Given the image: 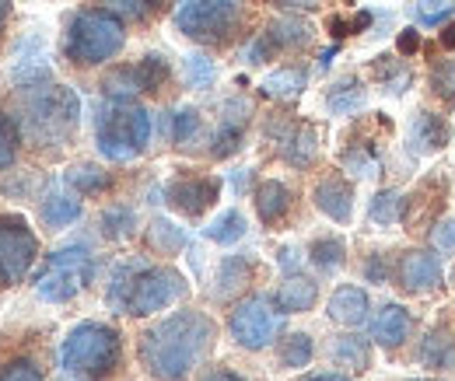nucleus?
I'll list each match as a JSON object with an SVG mask.
<instances>
[{
    "label": "nucleus",
    "instance_id": "f257e3e1",
    "mask_svg": "<svg viewBox=\"0 0 455 381\" xmlns=\"http://www.w3.org/2000/svg\"><path fill=\"white\" fill-rule=\"evenodd\" d=\"M218 322L200 308L172 312L137 339V361L151 381H186L214 350Z\"/></svg>",
    "mask_w": 455,
    "mask_h": 381
},
{
    "label": "nucleus",
    "instance_id": "f03ea898",
    "mask_svg": "<svg viewBox=\"0 0 455 381\" xmlns=\"http://www.w3.org/2000/svg\"><path fill=\"white\" fill-rule=\"evenodd\" d=\"M77 115H81L77 95L63 84H50L46 74L43 81L32 77V84L25 88L21 115H14V123L21 140H28L32 147H60L77 130Z\"/></svg>",
    "mask_w": 455,
    "mask_h": 381
},
{
    "label": "nucleus",
    "instance_id": "7ed1b4c3",
    "mask_svg": "<svg viewBox=\"0 0 455 381\" xmlns=\"http://www.w3.org/2000/svg\"><path fill=\"white\" fill-rule=\"evenodd\" d=\"M63 56L74 67H102L123 53L126 25L106 7H81L63 21Z\"/></svg>",
    "mask_w": 455,
    "mask_h": 381
},
{
    "label": "nucleus",
    "instance_id": "20e7f679",
    "mask_svg": "<svg viewBox=\"0 0 455 381\" xmlns=\"http://www.w3.org/2000/svg\"><path fill=\"white\" fill-rule=\"evenodd\" d=\"M60 364L77 381H113L123 371V336L106 322H81L67 332Z\"/></svg>",
    "mask_w": 455,
    "mask_h": 381
},
{
    "label": "nucleus",
    "instance_id": "39448f33",
    "mask_svg": "<svg viewBox=\"0 0 455 381\" xmlns=\"http://www.w3.org/2000/svg\"><path fill=\"white\" fill-rule=\"evenodd\" d=\"M155 119L137 102H106L95 112V144L106 162H133L151 144Z\"/></svg>",
    "mask_w": 455,
    "mask_h": 381
},
{
    "label": "nucleus",
    "instance_id": "423d86ee",
    "mask_svg": "<svg viewBox=\"0 0 455 381\" xmlns=\"http://www.w3.org/2000/svg\"><path fill=\"white\" fill-rule=\"evenodd\" d=\"M172 21L200 46H225L242 25V0H175Z\"/></svg>",
    "mask_w": 455,
    "mask_h": 381
},
{
    "label": "nucleus",
    "instance_id": "0eeeda50",
    "mask_svg": "<svg viewBox=\"0 0 455 381\" xmlns=\"http://www.w3.org/2000/svg\"><path fill=\"white\" fill-rule=\"evenodd\" d=\"M92 276H95L92 252L84 245H67L43 263V270L36 276V290L50 305H67L92 283Z\"/></svg>",
    "mask_w": 455,
    "mask_h": 381
},
{
    "label": "nucleus",
    "instance_id": "6e6552de",
    "mask_svg": "<svg viewBox=\"0 0 455 381\" xmlns=\"http://www.w3.org/2000/svg\"><path fill=\"white\" fill-rule=\"evenodd\" d=\"M186 294H189V283L175 266H140L130 283L123 315H133V319L158 315V312L172 308L175 301H182Z\"/></svg>",
    "mask_w": 455,
    "mask_h": 381
},
{
    "label": "nucleus",
    "instance_id": "1a4fd4ad",
    "mask_svg": "<svg viewBox=\"0 0 455 381\" xmlns=\"http://www.w3.org/2000/svg\"><path fill=\"white\" fill-rule=\"evenodd\" d=\"M228 332H231V339L242 350L259 353V350L274 346V339L281 332V308L267 294H249V298H242V301L231 305V312H228Z\"/></svg>",
    "mask_w": 455,
    "mask_h": 381
},
{
    "label": "nucleus",
    "instance_id": "9d476101",
    "mask_svg": "<svg viewBox=\"0 0 455 381\" xmlns=\"http://www.w3.org/2000/svg\"><path fill=\"white\" fill-rule=\"evenodd\" d=\"M39 259V238L21 214H0V287H18Z\"/></svg>",
    "mask_w": 455,
    "mask_h": 381
},
{
    "label": "nucleus",
    "instance_id": "9b49d317",
    "mask_svg": "<svg viewBox=\"0 0 455 381\" xmlns=\"http://www.w3.org/2000/svg\"><path fill=\"white\" fill-rule=\"evenodd\" d=\"M221 196V179L218 175H200V171H186L175 175L165 186V200L175 214L182 218H204Z\"/></svg>",
    "mask_w": 455,
    "mask_h": 381
},
{
    "label": "nucleus",
    "instance_id": "f8f14e48",
    "mask_svg": "<svg viewBox=\"0 0 455 381\" xmlns=\"http://www.w3.org/2000/svg\"><path fill=\"white\" fill-rule=\"evenodd\" d=\"M442 280L445 270L435 249H410L396 259V283L406 294H431L435 287H442Z\"/></svg>",
    "mask_w": 455,
    "mask_h": 381
},
{
    "label": "nucleus",
    "instance_id": "ddd939ff",
    "mask_svg": "<svg viewBox=\"0 0 455 381\" xmlns=\"http://www.w3.org/2000/svg\"><path fill=\"white\" fill-rule=\"evenodd\" d=\"M267 133L281 144V158L291 168H312L319 158V130L312 123H294V119H281L274 126H267Z\"/></svg>",
    "mask_w": 455,
    "mask_h": 381
},
{
    "label": "nucleus",
    "instance_id": "4468645a",
    "mask_svg": "<svg viewBox=\"0 0 455 381\" xmlns=\"http://www.w3.org/2000/svg\"><path fill=\"white\" fill-rule=\"evenodd\" d=\"M252 119V102L235 95L221 106V119L211 133V158H231L238 147H242V137H245V126Z\"/></svg>",
    "mask_w": 455,
    "mask_h": 381
},
{
    "label": "nucleus",
    "instance_id": "2eb2a0df",
    "mask_svg": "<svg viewBox=\"0 0 455 381\" xmlns=\"http://www.w3.org/2000/svg\"><path fill=\"white\" fill-rule=\"evenodd\" d=\"M452 144V123L445 115L431 109H420L410 119V137H406V151L413 158H424V155H438Z\"/></svg>",
    "mask_w": 455,
    "mask_h": 381
},
{
    "label": "nucleus",
    "instance_id": "dca6fc26",
    "mask_svg": "<svg viewBox=\"0 0 455 381\" xmlns=\"http://www.w3.org/2000/svg\"><path fill=\"white\" fill-rule=\"evenodd\" d=\"M312 200H315V207L326 218L337 220V224H350V218H354V182H347L337 171L333 175H323L315 182Z\"/></svg>",
    "mask_w": 455,
    "mask_h": 381
},
{
    "label": "nucleus",
    "instance_id": "f3484780",
    "mask_svg": "<svg viewBox=\"0 0 455 381\" xmlns=\"http://www.w3.org/2000/svg\"><path fill=\"white\" fill-rule=\"evenodd\" d=\"M368 312H371L368 290L357 287V283H340V287L330 294V305H326L330 322H337V326H343V329L364 326V322H368Z\"/></svg>",
    "mask_w": 455,
    "mask_h": 381
},
{
    "label": "nucleus",
    "instance_id": "a211bd4d",
    "mask_svg": "<svg viewBox=\"0 0 455 381\" xmlns=\"http://www.w3.org/2000/svg\"><path fill=\"white\" fill-rule=\"evenodd\" d=\"M410 332H413V315H410V308H403L396 301L382 305L371 319V339L382 350H399L410 339Z\"/></svg>",
    "mask_w": 455,
    "mask_h": 381
},
{
    "label": "nucleus",
    "instance_id": "6ab92c4d",
    "mask_svg": "<svg viewBox=\"0 0 455 381\" xmlns=\"http://www.w3.org/2000/svg\"><path fill=\"white\" fill-rule=\"evenodd\" d=\"M315 301H319V283L305 273H287V280L274 294V305L281 308V315H305L315 308Z\"/></svg>",
    "mask_w": 455,
    "mask_h": 381
},
{
    "label": "nucleus",
    "instance_id": "aec40b11",
    "mask_svg": "<svg viewBox=\"0 0 455 381\" xmlns=\"http://www.w3.org/2000/svg\"><path fill=\"white\" fill-rule=\"evenodd\" d=\"M252 196H256V214H259V220H263L267 227L284 224L287 214L294 210V193L287 189L281 179H267V182H259Z\"/></svg>",
    "mask_w": 455,
    "mask_h": 381
},
{
    "label": "nucleus",
    "instance_id": "412c9836",
    "mask_svg": "<svg viewBox=\"0 0 455 381\" xmlns=\"http://www.w3.org/2000/svg\"><path fill=\"white\" fill-rule=\"evenodd\" d=\"M417 361L424 368H431V371H449V368H455V329L449 322H438V326L420 339Z\"/></svg>",
    "mask_w": 455,
    "mask_h": 381
},
{
    "label": "nucleus",
    "instance_id": "4be33fe9",
    "mask_svg": "<svg viewBox=\"0 0 455 381\" xmlns=\"http://www.w3.org/2000/svg\"><path fill=\"white\" fill-rule=\"evenodd\" d=\"M252 273H256V263L249 256H225L218 273H214V298L231 301L235 294H242L252 283Z\"/></svg>",
    "mask_w": 455,
    "mask_h": 381
},
{
    "label": "nucleus",
    "instance_id": "5701e85b",
    "mask_svg": "<svg viewBox=\"0 0 455 381\" xmlns=\"http://www.w3.org/2000/svg\"><path fill=\"white\" fill-rule=\"evenodd\" d=\"M263 36H267V43L274 46V53H291V50H305V46L312 43L315 28H312L305 18H298V14H287V18H277V21H270V28H267Z\"/></svg>",
    "mask_w": 455,
    "mask_h": 381
},
{
    "label": "nucleus",
    "instance_id": "b1692460",
    "mask_svg": "<svg viewBox=\"0 0 455 381\" xmlns=\"http://www.w3.org/2000/svg\"><path fill=\"white\" fill-rule=\"evenodd\" d=\"M39 218L43 224L50 227V231H63V227H70L74 220L81 218V200H77V193H46L43 196V203H39Z\"/></svg>",
    "mask_w": 455,
    "mask_h": 381
},
{
    "label": "nucleus",
    "instance_id": "393cba45",
    "mask_svg": "<svg viewBox=\"0 0 455 381\" xmlns=\"http://www.w3.org/2000/svg\"><path fill=\"white\" fill-rule=\"evenodd\" d=\"M305 84H308V70H305L301 63H291V67H281V70L267 74L263 84H259V91H263L267 99L291 102V99H298V95L305 91Z\"/></svg>",
    "mask_w": 455,
    "mask_h": 381
},
{
    "label": "nucleus",
    "instance_id": "a878e982",
    "mask_svg": "<svg viewBox=\"0 0 455 381\" xmlns=\"http://www.w3.org/2000/svg\"><path fill=\"white\" fill-rule=\"evenodd\" d=\"M333 364L347 368V371H368L371 368V343L357 332H343L333 339V350H330Z\"/></svg>",
    "mask_w": 455,
    "mask_h": 381
},
{
    "label": "nucleus",
    "instance_id": "bb28decb",
    "mask_svg": "<svg viewBox=\"0 0 455 381\" xmlns=\"http://www.w3.org/2000/svg\"><path fill=\"white\" fill-rule=\"evenodd\" d=\"M63 182L77 193V196H102L109 186H113V175L106 171V168H99V164H74V168H67V175H63Z\"/></svg>",
    "mask_w": 455,
    "mask_h": 381
},
{
    "label": "nucleus",
    "instance_id": "cd10ccee",
    "mask_svg": "<svg viewBox=\"0 0 455 381\" xmlns=\"http://www.w3.org/2000/svg\"><path fill=\"white\" fill-rule=\"evenodd\" d=\"M364 102H368V91L357 77H343L326 91V109L333 115H354V112L364 109Z\"/></svg>",
    "mask_w": 455,
    "mask_h": 381
},
{
    "label": "nucleus",
    "instance_id": "c85d7f7f",
    "mask_svg": "<svg viewBox=\"0 0 455 381\" xmlns=\"http://www.w3.org/2000/svg\"><path fill=\"white\" fill-rule=\"evenodd\" d=\"M99 231L102 238L109 242H126L137 234V210L130 203H109L102 214H99Z\"/></svg>",
    "mask_w": 455,
    "mask_h": 381
},
{
    "label": "nucleus",
    "instance_id": "c756f323",
    "mask_svg": "<svg viewBox=\"0 0 455 381\" xmlns=\"http://www.w3.org/2000/svg\"><path fill=\"white\" fill-rule=\"evenodd\" d=\"M102 91L109 102H133L137 95H144L140 88V74H137V63H123V67H113L106 77H102Z\"/></svg>",
    "mask_w": 455,
    "mask_h": 381
},
{
    "label": "nucleus",
    "instance_id": "7c9ffc66",
    "mask_svg": "<svg viewBox=\"0 0 455 381\" xmlns=\"http://www.w3.org/2000/svg\"><path fill=\"white\" fill-rule=\"evenodd\" d=\"M148 249L155 256H179L186 249V231L169 218H155L148 224Z\"/></svg>",
    "mask_w": 455,
    "mask_h": 381
},
{
    "label": "nucleus",
    "instance_id": "2f4dec72",
    "mask_svg": "<svg viewBox=\"0 0 455 381\" xmlns=\"http://www.w3.org/2000/svg\"><path fill=\"white\" fill-rule=\"evenodd\" d=\"M308 259L315 263V270L330 276V273H337L347 263V242L340 234H319L312 242V249H308Z\"/></svg>",
    "mask_w": 455,
    "mask_h": 381
},
{
    "label": "nucleus",
    "instance_id": "473e14b6",
    "mask_svg": "<svg viewBox=\"0 0 455 381\" xmlns=\"http://www.w3.org/2000/svg\"><path fill=\"white\" fill-rule=\"evenodd\" d=\"M312 357H315V343H312L308 332H287L284 339L277 343V361H281V368H291V371L308 368Z\"/></svg>",
    "mask_w": 455,
    "mask_h": 381
},
{
    "label": "nucleus",
    "instance_id": "72a5a7b5",
    "mask_svg": "<svg viewBox=\"0 0 455 381\" xmlns=\"http://www.w3.org/2000/svg\"><path fill=\"white\" fill-rule=\"evenodd\" d=\"M0 381H46V368L36 353H7L0 357Z\"/></svg>",
    "mask_w": 455,
    "mask_h": 381
},
{
    "label": "nucleus",
    "instance_id": "f704fd0d",
    "mask_svg": "<svg viewBox=\"0 0 455 381\" xmlns=\"http://www.w3.org/2000/svg\"><path fill=\"white\" fill-rule=\"evenodd\" d=\"M403 210H406V196L399 189H382L368 207V220L375 227H393L396 220H403Z\"/></svg>",
    "mask_w": 455,
    "mask_h": 381
},
{
    "label": "nucleus",
    "instance_id": "c9c22d12",
    "mask_svg": "<svg viewBox=\"0 0 455 381\" xmlns=\"http://www.w3.org/2000/svg\"><path fill=\"white\" fill-rule=\"evenodd\" d=\"M137 74H140V88H144L148 95L165 91L172 81V67L162 53H148L144 60H137Z\"/></svg>",
    "mask_w": 455,
    "mask_h": 381
},
{
    "label": "nucleus",
    "instance_id": "e433bc0d",
    "mask_svg": "<svg viewBox=\"0 0 455 381\" xmlns=\"http://www.w3.org/2000/svg\"><path fill=\"white\" fill-rule=\"evenodd\" d=\"M204 234H207L214 245H235V242H242V234H245V214H242V210H225L221 218H214L204 227Z\"/></svg>",
    "mask_w": 455,
    "mask_h": 381
},
{
    "label": "nucleus",
    "instance_id": "4c0bfd02",
    "mask_svg": "<svg viewBox=\"0 0 455 381\" xmlns=\"http://www.w3.org/2000/svg\"><path fill=\"white\" fill-rule=\"evenodd\" d=\"M371 70H375V77L382 81V88L389 91V95H403L406 91V84H413V74L396 63V56H379L375 63H371Z\"/></svg>",
    "mask_w": 455,
    "mask_h": 381
},
{
    "label": "nucleus",
    "instance_id": "58836bf2",
    "mask_svg": "<svg viewBox=\"0 0 455 381\" xmlns=\"http://www.w3.org/2000/svg\"><path fill=\"white\" fill-rule=\"evenodd\" d=\"M182 77H186V84H189L193 91H207V88L214 84V77H218V67H214L211 56L189 53L182 60Z\"/></svg>",
    "mask_w": 455,
    "mask_h": 381
},
{
    "label": "nucleus",
    "instance_id": "ea45409f",
    "mask_svg": "<svg viewBox=\"0 0 455 381\" xmlns=\"http://www.w3.org/2000/svg\"><path fill=\"white\" fill-rule=\"evenodd\" d=\"M106 11H113L119 18H130V21H151L162 14V7L169 0H99Z\"/></svg>",
    "mask_w": 455,
    "mask_h": 381
},
{
    "label": "nucleus",
    "instance_id": "a19ab883",
    "mask_svg": "<svg viewBox=\"0 0 455 381\" xmlns=\"http://www.w3.org/2000/svg\"><path fill=\"white\" fill-rule=\"evenodd\" d=\"M200 133H204V115L196 109H179L172 115V140H175V147H193L196 140H200Z\"/></svg>",
    "mask_w": 455,
    "mask_h": 381
},
{
    "label": "nucleus",
    "instance_id": "79ce46f5",
    "mask_svg": "<svg viewBox=\"0 0 455 381\" xmlns=\"http://www.w3.org/2000/svg\"><path fill=\"white\" fill-rule=\"evenodd\" d=\"M427 84H431V95L442 99L445 106H455V60H442L431 67L427 74Z\"/></svg>",
    "mask_w": 455,
    "mask_h": 381
},
{
    "label": "nucleus",
    "instance_id": "37998d69",
    "mask_svg": "<svg viewBox=\"0 0 455 381\" xmlns=\"http://www.w3.org/2000/svg\"><path fill=\"white\" fill-rule=\"evenodd\" d=\"M343 164L350 175H375L379 171V151L371 144H350L343 151Z\"/></svg>",
    "mask_w": 455,
    "mask_h": 381
},
{
    "label": "nucleus",
    "instance_id": "c03bdc74",
    "mask_svg": "<svg viewBox=\"0 0 455 381\" xmlns=\"http://www.w3.org/2000/svg\"><path fill=\"white\" fill-rule=\"evenodd\" d=\"M18 140H21V133H18L14 115H4V112H0V171H7V168L14 164Z\"/></svg>",
    "mask_w": 455,
    "mask_h": 381
},
{
    "label": "nucleus",
    "instance_id": "a18cd8bd",
    "mask_svg": "<svg viewBox=\"0 0 455 381\" xmlns=\"http://www.w3.org/2000/svg\"><path fill=\"white\" fill-rule=\"evenodd\" d=\"M431 245L435 252H455V220H435L431 224Z\"/></svg>",
    "mask_w": 455,
    "mask_h": 381
},
{
    "label": "nucleus",
    "instance_id": "49530a36",
    "mask_svg": "<svg viewBox=\"0 0 455 381\" xmlns=\"http://www.w3.org/2000/svg\"><path fill=\"white\" fill-rule=\"evenodd\" d=\"M364 276H368L371 283H386V280H389V266H386V256H382V252H371V259L364 263Z\"/></svg>",
    "mask_w": 455,
    "mask_h": 381
},
{
    "label": "nucleus",
    "instance_id": "de8ad7c7",
    "mask_svg": "<svg viewBox=\"0 0 455 381\" xmlns=\"http://www.w3.org/2000/svg\"><path fill=\"white\" fill-rule=\"evenodd\" d=\"M417 50H420V32H417V28H403V32H399V39H396V53L413 56Z\"/></svg>",
    "mask_w": 455,
    "mask_h": 381
},
{
    "label": "nucleus",
    "instance_id": "09e8293b",
    "mask_svg": "<svg viewBox=\"0 0 455 381\" xmlns=\"http://www.w3.org/2000/svg\"><path fill=\"white\" fill-rule=\"evenodd\" d=\"M326 32H330L333 39L354 36V32H350V18H343V14H330V18H326Z\"/></svg>",
    "mask_w": 455,
    "mask_h": 381
},
{
    "label": "nucleus",
    "instance_id": "8fccbe9b",
    "mask_svg": "<svg viewBox=\"0 0 455 381\" xmlns=\"http://www.w3.org/2000/svg\"><path fill=\"white\" fill-rule=\"evenodd\" d=\"M371 21H375V14H371V11H357V14L350 18V32L357 36V32H364V28H368Z\"/></svg>",
    "mask_w": 455,
    "mask_h": 381
},
{
    "label": "nucleus",
    "instance_id": "3c124183",
    "mask_svg": "<svg viewBox=\"0 0 455 381\" xmlns=\"http://www.w3.org/2000/svg\"><path fill=\"white\" fill-rule=\"evenodd\" d=\"M438 46H442V50H455V21L442 25V32H438Z\"/></svg>",
    "mask_w": 455,
    "mask_h": 381
},
{
    "label": "nucleus",
    "instance_id": "603ef678",
    "mask_svg": "<svg viewBox=\"0 0 455 381\" xmlns=\"http://www.w3.org/2000/svg\"><path fill=\"white\" fill-rule=\"evenodd\" d=\"M200 381H245L242 375H235V371H228V368H214V371H207Z\"/></svg>",
    "mask_w": 455,
    "mask_h": 381
},
{
    "label": "nucleus",
    "instance_id": "864d4df0",
    "mask_svg": "<svg viewBox=\"0 0 455 381\" xmlns=\"http://www.w3.org/2000/svg\"><path fill=\"white\" fill-rule=\"evenodd\" d=\"M281 7H287V11H312V7H319L323 0H277Z\"/></svg>",
    "mask_w": 455,
    "mask_h": 381
},
{
    "label": "nucleus",
    "instance_id": "5fc2aeb1",
    "mask_svg": "<svg viewBox=\"0 0 455 381\" xmlns=\"http://www.w3.org/2000/svg\"><path fill=\"white\" fill-rule=\"evenodd\" d=\"M281 266L287 273H294V266H298V249H281Z\"/></svg>",
    "mask_w": 455,
    "mask_h": 381
},
{
    "label": "nucleus",
    "instance_id": "6e6d98bb",
    "mask_svg": "<svg viewBox=\"0 0 455 381\" xmlns=\"http://www.w3.org/2000/svg\"><path fill=\"white\" fill-rule=\"evenodd\" d=\"M298 381H354V378L337 375V371H323V375H305V378H298Z\"/></svg>",
    "mask_w": 455,
    "mask_h": 381
},
{
    "label": "nucleus",
    "instance_id": "4d7b16f0",
    "mask_svg": "<svg viewBox=\"0 0 455 381\" xmlns=\"http://www.w3.org/2000/svg\"><path fill=\"white\" fill-rule=\"evenodd\" d=\"M340 53V46H330V50H323V53H319V70H326V67H330V63H333V56Z\"/></svg>",
    "mask_w": 455,
    "mask_h": 381
},
{
    "label": "nucleus",
    "instance_id": "13d9d810",
    "mask_svg": "<svg viewBox=\"0 0 455 381\" xmlns=\"http://www.w3.org/2000/svg\"><path fill=\"white\" fill-rule=\"evenodd\" d=\"M231 186H235V189L242 193V189L249 186V175H245V171H238V175H231Z\"/></svg>",
    "mask_w": 455,
    "mask_h": 381
},
{
    "label": "nucleus",
    "instance_id": "bf43d9fd",
    "mask_svg": "<svg viewBox=\"0 0 455 381\" xmlns=\"http://www.w3.org/2000/svg\"><path fill=\"white\" fill-rule=\"evenodd\" d=\"M7 11H11V0H0V28H4V21H7Z\"/></svg>",
    "mask_w": 455,
    "mask_h": 381
},
{
    "label": "nucleus",
    "instance_id": "052dcab7",
    "mask_svg": "<svg viewBox=\"0 0 455 381\" xmlns=\"http://www.w3.org/2000/svg\"><path fill=\"white\" fill-rule=\"evenodd\" d=\"M424 4H438V7H442V4H445V0H424Z\"/></svg>",
    "mask_w": 455,
    "mask_h": 381
},
{
    "label": "nucleus",
    "instance_id": "680f3d73",
    "mask_svg": "<svg viewBox=\"0 0 455 381\" xmlns=\"http://www.w3.org/2000/svg\"><path fill=\"white\" fill-rule=\"evenodd\" d=\"M417 381H435V378H417Z\"/></svg>",
    "mask_w": 455,
    "mask_h": 381
},
{
    "label": "nucleus",
    "instance_id": "e2e57ef3",
    "mask_svg": "<svg viewBox=\"0 0 455 381\" xmlns=\"http://www.w3.org/2000/svg\"><path fill=\"white\" fill-rule=\"evenodd\" d=\"M452 283H455V273H452Z\"/></svg>",
    "mask_w": 455,
    "mask_h": 381
}]
</instances>
